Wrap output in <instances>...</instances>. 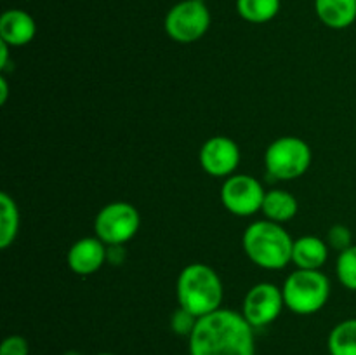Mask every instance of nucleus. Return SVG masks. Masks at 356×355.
<instances>
[{"instance_id": "20e7f679", "label": "nucleus", "mask_w": 356, "mask_h": 355, "mask_svg": "<svg viewBox=\"0 0 356 355\" xmlns=\"http://www.w3.org/2000/svg\"><path fill=\"white\" fill-rule=\"evenodd\" d=\"M285 308L298 315L320 312L330 298V281L322 270L298 268L285 278L282 285Z\"/></svg>"}, {"instance_id": "f8f14e48", "label": "nucleus", "mask_w": 356, "mask_h": 355, "mask_svg": "<svg viewBox=\"0 0 356 355\" xmlns=\"http://www.w3.org/2000/svg\"><path fill=\"white\" fill-rule=\"evenodd\" d=\"M37 33V23L23 9H7L0 16V40L10 47H23L30 44Z\"/></svg>"}, {"instance_id": "dca6fc26", "label": "nucleus", "mask_w": 356, "mask_h": 355, "mask_svg": "<svg viewBox=\"0 0 356 355\" xmlns=\"http://www.w3.org/2000/svg\"><path fill=\"white\" fill-rule=\"evenodd\" d=\"M19 232V209L7 191L0 194V249H7Z\"/></svg>"}, {"instance_id": "39448f33", "label": "nucleus", "mask_w": 356, "mask_h": 355, "mask_svg": "<svg viewBox=\"0 0 356 355\" xmlns=\"http://www.w3.org/2000/svg\"><path fill=\"white\" fill-rule=\"evenodd\" d=\"M312 148L298 136H282L264 152V167L275 180H298L312 166Z\"/></svg>"}, {"instance_id": "0eeeda50", "label": "nucleus", "mask_w": 356, "mask_h": 355, "mask_svg": "<svg viewBox=\"0 0 356 355\" xmlns=\"http://www.w3.org/2000/svg\"><path fill=\"white\" fill-rule=\"evenodd\" d=\"M139 226L141 214L129 202H110L94 219V233L106 246H124L134 239Z\"/></svg>"}, {"instance_id": "1a4fd4ad", "label": "nucleus", "mask_w": 356, "mask_h": 355, "mask_svg": "<svg viewBox=\"0 0 356 355\" xmlns=\"http://www.w3.org/2000/svg\"><path fill=\"white\" fill-rule=\"evenodd\" d=\"M266 190L259 180L250 174H233L226 178L221 188V202L232 214L252 216L261 211Z\"/></svg>"}, {"instance_id": "aec40b11", "label": "nucleus", "mask_w": 356, "mask_h": 355, "mask_svg": "<svg viewBox=\"0 0 356 355\" xmlns=\"http://www.w3.org/2000/svg\"><path fill=\"white\" fill-rule=\"evenodd\" d=\"M197 320L198 319L193 315V313H190L188 310L181 308L179 306V308L172 313V317H170V327H172V331L177 334V336L190 338V334L193 333L195 326H197Z\"/></svg>"}, {"instance_id": "bb28decb", "label": "nucleus", "mask_w": 356, "mask_h": 355, "mask_svg": "<svg viewBox=\"0 0 356 355\" xmlns=\"http://www.w3.org/2000/svg\"><path fill=\"white\" fill-rule=\"evenodd\" d=\"M96 355H115V354H108V352H103V354H96Z\"/></svg>"}, {"instance_id": "4468645a", "label": "nucleus", "mask_w": 356, "mask_h": 355, "mask_svg": "<svg viewBox=\"0 0 356 355\" xmlns=\"http://www.w3.org/2000/svg\"><path fill=\"white\" fill-rule=\"evenodd\" d=\"M316 17L332 30H344L356 21V0H315Z\"/></svg>"}, {"instance_id": "f03ea898", "label": "nucleus", "mask_w": 356, "mask_h": 355, "mask_svg": "<svg viewBox=\"0 0 356 355\" xmlns=\"http://www.w3.org/2000/svg\"><path fill=\"white\" fill-rule=\"evenodd\" d=\"M242 247L247 258L264 270H282L292 263L291 233L280 223L261 219L250 223L242 237Z\"/></svg>"}, {"instance_id": "393cba45", "label": "nucleus", "mask_w": 356, "mask_h": 355, "mask_svg": "<svg viewBox=\"0 0 356 355\" xmlns=\"http://www.w3.org/2000/svg\"><path fill=\"white\" fill-rule=\"evenodd\" d=\"M9 97V86H7L6 77H0V103L6 104Z\"/></svg>"}, {"instance_id": "6e6552de", "label": "nucleus", "mask_w": 356, "mask_h": 355, "mask_svg": "<svg viewBox=\"0 0 356 355\" xmlns=\"http://www.w3.org/2000/svg\"><path fill=\"white\" fill-rule=\"evenodd\" d=\"M285 308L282 287L271 282H259L247 291L242 305V315L254 329L273 324Z\"/></svg>"}, {"instance_id": "f257e3e1", "label": "nucleus", "mask_w": 356, "mask_h": 355, "mask_svg": "<svg viewBox=\"0 0 356 355\" xmlns=\"http://www.w3.org/2000/svg\"><path fill=\"white\" fill-rule=\"evenodd\" d=\"M190 355H256L254 327L229 308H219L197 320L188 338Z\"/></svg>"}, {"instance_id": "412c9836", "label": "nucleus", "mask_w": 356, "mask_h": 355, "mask_svg": "<svg viewBox=\"0 0 356 355\" xmlns=\"http://www.w3.org/2000/svg\"><path fill=\"white\" fill-rule=\"evenodd\" d=\"M327 244L330 249H336L343 253L344 249L353 246V237H351V230L344 225H334L329 228L327 233Z\"/></svg>"}, {"instance_id": "2eb2a0df", "label": "nucleus", "mask_w": 356, "mask_h": 355, "mask_svg": "<svg viewBox=\"0 0 356 355\" xmlns=\"http://www.w3.org/2000/svg\"><path fill=\"white\" fill-rule=\"evenodd\" d=\"M298 198L292 194H289L287 190H280V188H275V190L266 191L264 195L263 207H261V212L264 214V218L270 219V221L275 223H284L291 221V219L296 218L298 214Z\"/></svg>"}, {"instance_id": "6ab92c4d", "label": "nucleus", "mask_w": 356, "mask_h": 355, "mask_svg": "<svg viewBox=\"0 0 356 355\" xmlns=\"http://www.w3.org/2000/svg\"><path fill=\"white\" fill-rule=\"evenodd\" d=\"M336 274L341 284L350 291H356V244L339 253L336 263Z\"/></svg>"}, {"instance_id": "ddd939ff", "label": "nucleus", "mask_w": 356, "mask_h": 355, "mask_svg": "<svg viewBox=\"0 0 356 355\" xmlns=\"http://www.w3.org/2000/svg\"><path fill=\"white\" fill-rule=\"evenodd\" d=\"M329 244L316 235H305L294 240L292 263L301 270H320L329 260Z\"/></svg>"}, {"instance_id": "7ed1b4c3", "label": "nucleus", "mask_w": 356, "mask_h": 355, "mask_svg": "<svg viewBox=\"0 0 356 355\" xmlns=\"http://www.w3.org/2000/svg\"><path fill=\"white\" fill-rule=\"evenodd\" d=\"M176 296L181 308L200 319L221 308L225 287L214 268L205 263H191L177 277Z\"/></svg>"}, {"instance_id": "a878e982", "label": "nucleus", "mask_w": 356, "mask_h": 355, "mask_svg": "<svg viewBox=\"0 0 356 355\" xmlns=\"http://www.w3.org/2000/svg\"><path fill=\"white\" fill-rule=\"evenodd\" d=\"M63 355H82V354H79V352H75V350H68V352H65Z\"/></svg>"}, {"instance_id": "b1692460", "label": "nucleus", "mask_w": 356, "mask_h": 355, "mask_svg": "<svg viewBox=\"0 0 356 355\" xmlns=\"http://www.w3.org/2000/svg\"><path fill=\"white\" fill-rule=\"evenodd\" d=\"M9 51H10V45L0 40V70L7 68V63H9Z\"/></svg>"}, {"instance_id": "9d476101", "label": "nucleus", "mask_w": 356, "mask_h": 355, "mask_svg": "<svg viewBox=\"0 0 356 355\" xmlns=\"http://www.w3.org/2000/svg\"><path fill=\"white\" fill-rule=\"evenodd\" d=\"M240 164V148L228 136H212L200 148V166L209 176L229 178Z\"/></svg>"}, {"instance_id": "9b49d317", "label": "nucleus", "mask_w": 356, "mask_h": 355, "mask_svg": "<svg viewBox=\"0 0 356 355\" xmlns=\"http://www.w3.org/2000/svg\"><path fill=\"white\" fill-rule=\"evenodd\" d=\"M108 261V246L97 237L76 240L66 254L70 270L76 275H92Z\"/></svg>"}, {"instance_id": "a211bd4d", "label": "nucleus", "mask_w": 356, "mask_h": 355, "mask_svg": "<svg viewBox=\"0 0 356 355\" xmlns=\"http://www.w3.org/2000/svg\"><path fill=\"white\" fill-rule=\"evenodd\" d=\"M327 350L329 355H356V319H346L332 327Z\"/></svg>"}, {"instance_id": "f3484780", "label": "nucleus", "mask_w": 356, "mask_h": 355, "mask_svg": "<svg viewBox=\"0 0 356 355\" xmlns=\"http://www.w3.org/2000/svg\"><path fill=\"white\" fill-rule=\"evenodd\" d=\"M280 0H236V13L252 24H264L280 13Z\"/></svg>"}, {"instance_id": "5701e85b", "label": "nucleus", "mask_w": 356, "mask_h": 355, "mask_svg": "<svg viewBox=\"0 0 356 355\" xmlns=\"http://www.w3.org/2000/svg\"><path fill=\"white\" fill-rule=\"evenodd\" d=\"M125 258V251L122 246H108V261H113V263H122V260Z\"/></svg>"}, {"instance_id": "4be33fe9", "label": "nucleus", "mask_w": 356, "mask_h": 355, "mask_svg": "<svg viewBox=\"0 0 356 355\" xmlns=\"http://www.w3.org/2000/svg\"><path fill=\"white\" fill-rule=\"evenodd\" d=\"M30 354V345L19 334L7 336L0 345V355H28Z\"/></svg>"}, {"instance_id": "423d86ee", "label": "nucleus", "mask_w": 356, "mask_h": 355, "mask_svg": "<svg viewBox=\"0 0 356 355\" xmlns=\"http://www.w3.org/2000/svg\"><path fill=\"white\" fill-rule=\"evenodd\" d=\"M163 28L177 44H193L211 28V10L205 0H181L169 9Z\"/></svg>"}]
</instances>
